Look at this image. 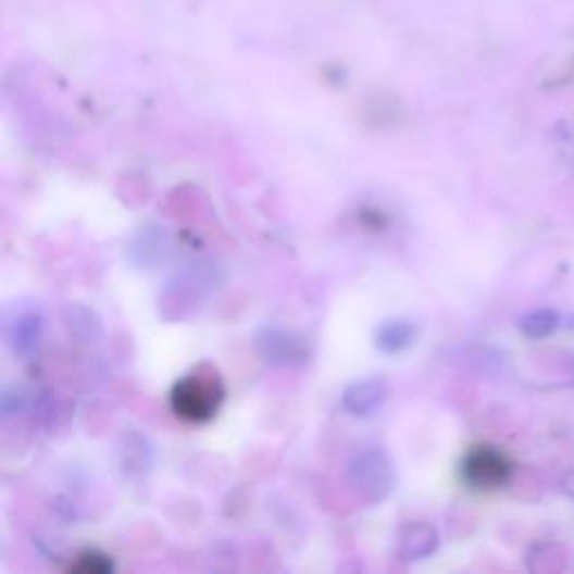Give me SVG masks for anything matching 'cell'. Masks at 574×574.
I'll return each mask as SVG.
<instances>
[{
  "mask_svg": "<svg viewBox=\"0 0 574 574\" xmlns=\"http://www.w3.org/2000/svg\"><path fill=\"white\" fill-rule=\"evenodd\" d=\"M348 481L362 498L382 502L395 487V472L388 456L382 449L369 447L350 458Z\"/></svg>",
  "mask_w": 574,
  "mask_h": 574,
  "instance_id": "7a4b0ae2",
  "label": "cell"
},
{
  "mask_svg": "<svg viewBox=\"0 0 574 574\" xmlns=\"http://www.w3.org/2000/svg\"><path fill=\"white\" fill-rule=\"evenodd\" d=\"M415 335H417V328L413 321H407V319H392V321H386L379 326L377 330V346L384 350V352H402L407 350L413 341H415Z\"/></svg>",
  "mask_w": 574,
  "mask_h": 574,
  "instance_id": "8992f818",
  "label": "cell"
},
{
  "mask_svg": "<svg viewBox=\"0 0 574 574\" xmlns=\"http://www.w3.org/2000/svg\"><path fill=\"white\" fill-rule=\"evenodd\" d=\"M263 357L272 364H287L292 359H301V344L292 341V335L280 333V330H265V335L259 341Z\"/></svg>",
  "mask_w": 574,
  "mask_h": 574,
  "instance_id": "52a82bcc",
  "label": "cell"
},
{
  "mask_svg": "<svg viewBox=\"0 0 574 574\" xmlns=\"http://www.w3.org/2000/svg\"><path fill=\"white\" fill-rule=\"evenodd\" d=\"M559 326H561V316L557 310L550 308L527 312L519 319V330L529 339H544L552 335Z\"/></svg>",
  "mask_w": 574,
  "mask_h": 574,
  "instance_id": "ba28073f",
  "label": "cell"
},
{
  "mask_svg": "<svg viewBox=\"0 0 574 574\" xmlns=\"http://www.w3.org/2000/svg\"><path fill=\"white\" fill-rule=\"evenodd\" d=\"M438 548V532L426 523H413L402 529L400 552L404 559H424Z\"/></svg>",
  "mask_w": 574,
  "mask_h": 574,
  "instance_id": "5b68a950",
  "label": "cell"
},
{
  "mask_svg": "<svg viewBox=\"0 0 574 574\" xmlns=\"http://www.w3.org/2000/svg\"><path fill=\"white\" fill-rule=\"evenodd\" d=\"M386 395H388V386L382 377L357 382L348 386L344 392V409L354 417H369L384 404Z\"/></svg>",
  "mask_w": 574,
  "mask_h": 574,
  "instance_id": "277c9868",
  "label": "cell"
},
{
  "mask_svg": "<svg viewBox=\"0 0 574 574\" xmlns=\"http://www.w3.org/2000/svg\"><path fill=\"white\" fill-rule=\"evenodd\" d=\"M111 567H113L111 561L103 559V554H95V552H90V554H82L79 563L70 565V570H75V572H92V574L108 572Z\"/></svg>",
  "mask_w": 574,
  "mask_h": 574,
  "instance_id": "30bf717a",
  "label": "cell"
},
{
  "mask_svg": "<svg viewBox=\"0 0 574 574\" xmlns=\"http://www.w3.org/2000/svg\"><path fill=\"white\" fill-rule=\"evenodd\" d=\"M514 464L496 447H476L462 462L464 483L478 491H494L512 481Z\"/></svg>",
  "mask_w": 574,
  "mask_h": 574,
  "instance_id": "3957f363",
  "label": "cell"
},
{
  "mask_svg": "<svg viewBox=\"0 0 574 574\" xmlns=\"http://www.w3.org/2000/svg\"><path fill=\"white\" fill-rule=\"evenodd\" d=\"M225 400L221 375L209 366H200L185 379H179L171 392V407L177 417L187 422H207L219 413Z\"/></svg>",
  "mask_w": 574,
  "mask_h": 574,
  "instance_id": "6da1fadb",
  "label": "cell"
},
{
  "mask_svg": "<svg viewBox=\"0 0 574 574\" xmlns=\"http://www.w3.org/2000/svg\"><path fill=\"white\" fill-rule=\"evenodd\" d=\"M41 333H43V321H41V316L27 314L21 321H16V330H14L16 350H21V352L34 350L36 346H39Z\"/></svg>",
  "mask_w": 574,
  "mask_h": 574,
  "instance_id": "9c48e42d",
  "label": "cell"
}]
</instances>
